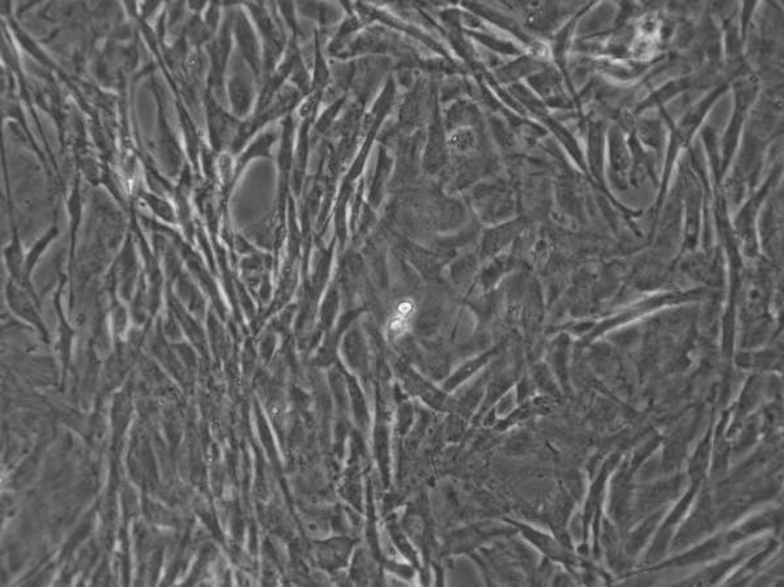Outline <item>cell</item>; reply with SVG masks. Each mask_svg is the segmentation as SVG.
Listing matches in <instances>:
<instances>
[{
	"label": "cell",
	"mask_w": 784,
	"mask_h": 587,
	"mask_svg": "<svg viewBox=\"0 0 784 587\" xmlns=\"http://www.w3.org/2000/svg\"><path fill=\"white\" fill-rule=\"evenodd\" d=\"M229 88H230V98H232L234 111L238 115H241L244 111H247L250 105V98H251L250 88L241 76L234 77L229 84Z\"/></svg>",
	"instance_id": "obj_1"
}]
</instances>
